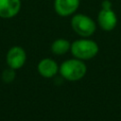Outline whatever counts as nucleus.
I'll return each instance as SVG.
<instances>
[{
    "label": "nucleus",
    "mask_w": 121,
    "mask_h": 121,
    "mask_svg": "<svg viewBox=\"0 0 121 121\" xmlns=\"http://www.w3.org/2000/svg\"><path fill=\"white\" fill-rule=\"evenodd\" d=\"M87 72L86 64L83 60L74 58L64 60L59 66V73L60 77L69 81H77L81 79Z\"/></svg>",
    "instance_id": "obj_1"
},
{
    "label": "nucleus",
    "mask_w": 121,
    "mask_h": 121,
    "mask_svg": "<svg viewBox=\"0 0 121 121\" xmlns=\"http://www.w3.org/2000/svg\"><path fill=\"white\" fill-rule=\"evenodd\" d=\"M70 51L74 58L86 60L95 58L99 51V47L94 40L81 38L71 43Z\"/></svg>",
    "instance_id": "obj_2"
},
{
    "label": "nucleus",
    "mask_w": 121,
    "mask_h": 121,
    "mask_svg": "<svg viewBox=\"0 0 121 121\" xmlns=\"http://www.w3.org/2000/svg\"><path fill=\"white\" fill-rule=\"evenodd\" d=\"M71 27L81 38H89L95 32L97 25L90 16L83 13H76L71 18Z\"/></svg>",
    "instance_id": "obj_3"
},
{
    "label": "nucleus",
    "mask_w": 121,
    "mask_h": 121,
    "mask_svg": "<svg viewBox=\"0 0 121 121\" xmlns=\"http://www.w3.org/2000/svg\"><path fill=\"white\" fill-rule=\"evenodd\" d=\"M97 25L104 31H112L117 25V15L112 9V4L110 0H103L101 9L97 13Z\"/></svg>",
    "instance_id": "obj_4"
},
{
    "label": "nucleus",
    "mask_w": 121,
    "mask_h": 121,
    "mask_svg": "<svg viewBox=\"0 0 121 121\" xmlns=\"http://www.w3.org/2000/svg\"><path fill=\"white\" fill-rule=\"evenodd\" d=\"M6 60H7V63L9 67L14 70H17V69L22 68L24 64L26 63V53L23 47L19 45H15L9 49Z\"/></svg>",
    "instance_id": "obj_5"
},
{
    "label": "nucleus",
    "mask_w": 121,
    "mask_h": 121,
    "mask_svg": "<svg viewBox=\"0 0 121 121\" xmlns=\"http://www.w3.org/2000/svg\"><path fill=\"white\" fill-rule=\"evenodd\" d=\"M80 0H54V9L60 17H68L76 13Z\"/></svg>",
    "instance_id": "obj_6"
},
{
    "label": "nucleus",
    "mask_w": 121,
    "mask_h": 121,
    "mask_svg": "<svg viewBox=\"0 0 121 121\" xmlns=\"http://www.w3.org/2000/svg\"><path fill=\"white\" fill-rule=\"evenodd\" d=\"M21 0H0V17L10 19L15 17L21 10Z\"/></svg>",
    "instance_id": "obj_7"
},
{
    "label": "nucleus",
    "mask_w": 121,
    "mask_h": 121,
    "mask_svg": "<svg viewBox=\"0 0 121 121\" xmlns=\"http://www.w3.org/2000/svg\"><path fill=\"white\" fill-rule=\"evenodd\" d=\"M37 70L43 78H51L59 72V65L53 59L44 58L39 61Z\"/></svg>",
    "instance_id": "obj_8"
},
{
    "label": "nucleus",
    "mask_w": 121,
    "mask_h": 121,
    "mask_svg": "<svg viewBox=\"0 0 121 121\" xmlns=\"http://www.w3.org/2000/svg\"><path fill=\"white\" fill-rule=\"evenodd\" d=\"M71 48V43L63 38H59L56 39L52 43H51V51L55 55H64L66 54Z\"/></svg>",
    "instance_id": "obj_9"
},
{
    "label": "nucleus",
    "mask_w": 121,
    "mask_h": 121,
    "mask_svg": "<svg viewBox=\"0 0 121 121\" xmlns=\"http://www.w3.org/2000/svg\"><path fill=\"white\" fill-rule=\"evenodd\" d=\"M15 76H16L15 70L10 68V67H9V68L5 69L3 71V73H2V80L4 82H6V83H10V82H12L14 80Z\"/></svg>",
    "instance_id": "obj_10"
}]
</instances>
